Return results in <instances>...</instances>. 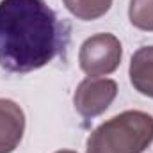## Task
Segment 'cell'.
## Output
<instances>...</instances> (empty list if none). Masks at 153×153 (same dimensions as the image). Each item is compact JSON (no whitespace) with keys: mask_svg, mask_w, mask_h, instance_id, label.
Segmentation results:
<instances>
[{"mask_svg":"<svg viewBox=\"0 0 153 153\" xmlns=\"http://www.w3.org/2000/svg\"><path fill=\"white\" fill-rule=\"evenodd\" d=\"M130 82L144 96L153 98V45L139 48L130 61Z\"/></svg>","mask_w":153,"mask_h":153,"instance_id":"cell-6","label":"cell"},{"mask_svg":"<svg viewBox=\"0 0 153 153\" xmlns=\"http://www.w3.org/2000/svg\"><path fill=\"white\" fill-rule=\"evenodd\" d=\"M116 94H117V84L114 80L89 76L78 84L73 94V105L82 117L91 119L103 114L112 105Z\"/></svg>","mask_w":153,"mask_h":153,"instance_id":"cell-4","label":"cell"},{"mask_svg":"<svg viewBox=\"0 0 153 153\" xmlns=\"http://www.w3.org/2000/svg\"><path fill=\"white\" fill-rule=\"evenodd\" d=\"M66 9L84 22H93L109 13L112 0H62Z\"/></svg>","mask_w":153,"mask_h":153,"instance_id":"cell-7","label":"cell"},{"mask_svg":"<svg viewBox=\"0 0 153 153\" xmlns=\"http://www.w3.org/2000/svg\"><path fill=\"white\" fill-rule=\"evenodd\" d=\"M55 153H76V152H73V150H59V152H55Z\"/></svg>","mask_w":153,"mask_h":153,"instance_id":"cell-9","label":"cell"},{"mask_svg":"<svg viewBox=\"0 0 153 153\" xmlns=\"http://www.w3.org/2000/svg\"><path fill=\"white\" fill-rule=\"evenodd\" d=\"M152 143V116L143 111H125L93 130L85 153H144Z\"/></svg>","mask_w":153,"mask_h":153,"instance_id":"cell-2","label":"cell"},{"mask_svg":"<svg viewBox=\"0 0 153 153\" xmlns=\"http://www.w3.org/2000/svg\"><path fill=\"white\" fill-rule=\"evenodd\" d=\"M121 41L111 32H100L87 38L78 52L80 70L89 76H105L114 73L121 64Z\"/></svg>","mask_w":153,"mask_h":153,"instance_id":"cell-3","label":"cell"},{"mask_svg":"<svg viewBox=\"0 0 153 153\" xmlns=\"http://www.w3.org/2000/svg\"><path fill=\"white\" fill-rule=\"evenodd\" d=\"M25 132V114L22 107L7 98H0V153H13Z\"/></svg>","mask_w":153,"mask_h":153,"instance_id":"cell-5","label":"cell"},{"mask_svg":"<svg viewBox=\"0 0 153 153\" xmlns=\"http://www.w3.org/2000/svg\"><path fill=\"white\" fill-rule=\"evenodd\" d=\"M66 43L64 25L45 0H0V66L29 73L46 66Z\"/></svg>","mask_w":153,"mask_h":153,"instance_id":"cell-1","label":"cell"},{"mask_svg":"<svg viewBox=\"0 0 153 153\" xmlns=\"http://www.w3.org/2000/svg\"><path fill=\"white\" fill-rule=\"evenodd\" d=\"M128 18L134 27L153 32V0H130Z\"/></svg>","mask_w":153,"mask_h":153,"instance_id":"cell-8","label":"cell"}]
</instances>
